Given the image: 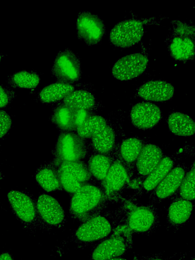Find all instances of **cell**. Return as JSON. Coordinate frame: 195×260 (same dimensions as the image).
I'll return each instance as SVG.
<instances>
[{
  "label": "cell",
  "instance_id": "6da1fadb",
  "mask_svg": "<svg viewBox=\"0 0 195 260\" xmlns=\"http://www.w3.org/2000/svg\"><path fill=\"white\" fill-rule=\"evenodd\" d=\"M105 205V196L102 189L88 183L73 194L70 212L72 218L82 222L102 214Z\"/></svg>",
  "mask_w": 195,
  "mask_h": 260
},
{
  "label": "cell",
  "instance_id": "7a4b0ae2",
  "mask_svg": "<svg viewBox=\"0 0 195 260\" xmlns=\"http://www.w3.org/2000/svg\"><path fill=\"white\" fill-rule=\"evenodd\" d=\"M120 226L118 213L101 214L81 222L74 234L73 240L77 244L83 246L100 242Z\"/></svg>",
  "mask_w": 195,
  "mask_h": 260
},
{
  "label": "cell",
  "instance_id": "3957f363",
  "mask_svg": "<svg viewBox=\"0 0 195 260\" xmlns=\"http://www.w3.org/2000/svg\"><path fill=\"white\" fill-rule=\"evenodd\" d=\"M118 213L120 226H125L132 233L149 236L160 226L157 212L151 207L139 206L127 207Z\"/></svg>",
  "mask_w": 195,
  "mask_h": 260
},
{
  "label": "cell",
  "instance_id": "277c9868",
  "mask_svg": "<svg viewBox=\"0 0 195 260\" xmlns=\"http://www.w3.org/2000/svg\"><path fill=\"white\" fill-rule=\"evenodd\" d=\"M133 247L132 233L125 226H120L111 236L99 242L91 254V260H107L120 257Z\"/></svg>",
  "mask_w": 195,
  "mask_h": 260
},
{
  "label": "cell",
  "instance_id": "5b68a950",
  "mask_svg": "<svg viewBox=\"0 0 195 260\" xmlns=\"http://www.w3.org/2000/svg\"><path fill=\"white\" fill-rule=\"evenodd\" d=\"M85 140L74 132L61 133L53 150L52 161L57 166L62 162L80 161L87 154Z\"/></svg>",
  "mask_w": 195,
  "mask_h": 260
},
{
  "label": "cell",
  "instance_id": "8992f818",
  "mask_svg": "<svg viewBox=\"0 0 195 260\" xmlns=\"http://www.w3.org/2000/svg\"><path fill=\"white\" fill-rule=\"evenodd\" d=\"M11 208L20 222L28 227L43 226L37 211L36 202L28 192L13 190L8 194Z\"/></svg>",
  "mask_w": 195,
  "mask_h": 260
},
{
  "label": "cell",
  "instance_id": "52a82bcc",
  "mask_svg": "<svg viewBox=\"0 0 195 260\" xmlns=\"http://www.w3.org/2000/svg\"><path fill=\"white\" fill-rule=\"evenodd\" d=\"M58 174L61 189L73 194L91 177L87 165L81 160L61 163L58 166Z\"/></svg>",
  "mask_w": 195,
  "mask_h": 260
},
{
  "label": "cell",
  "instance_id": "ba28073f",
  "mask_svg": "<svg viewBox=\"0 0 195 260\" xmlns=\"http://www.w3.org/2000/svg\"><path fill=\"white\" fill-rule=\"evenodd\" d=\"M52 73L58 82L72 84L79 81L82 73L79 58L69 49L59 51L55 57Z\"/></svg>",
  "mask_w": 195,
  "mask_h": 260
},
{
  "label": "cell",
  "instance_id": "9c48e42d",
  "mask_svg": "<svg viewBox=\"0 0 195 260\" xmlns=\"http://www.w3.org/2000/svg\"><path fill=\"white\" fill-rule=\"evenodd\" d=\"M144 34L142 21L128 19L117 23L111 30L109 40L117 47L127 48L138 43Z\"/></svg>",
  "mask_w": 195,
  "mask_h": 260
},
{
  "label": "cell",
  "instance_id": "30bf717a",
  "mask_svg": "<svg viewBox=\"0 0 195 260\" xmlns=\"http://www.w3.org/2000/svg\"><path fill=\"white\" fill-rule=\"evenodd\" d=\"M91 115L89 111L71 108L61 102L54 108L51 119L62 133L73 132Z\"/></svg>",
  "mask_w": 195,
  "mask_h": 260
},
{
  "label": "cell",
  "instance_id": "8fae6325",
  "mask_svg": "<svg viewBox=\"0 0 195 260\" xmlns=\"http://www.w3.org/2000/svg\"><path fill=\"white\" fill-rule=\"evenodd\" d=\"M76 24L78 37L89 46L99 43L105 34L103 20L88 11H82L79 13Z\"/></svg>",
  "mask_w": 195,
  "mask_h": 260
},
{
  "label": "cell",
  "instance_id": "7c38bea8",
  "mask_svg": "<svg viewBox=\"0 0 195 260\" xmlns=\"http://www.w3.org/2000/svg\"><path fill=\"white\" fill-rule=\"evenodd\" d=\"M148 64V57L144 54L135 53L126 55L115 62L112 69V74L117 80H129L141 75Z\"/></svg>",
  "mask_w": 195,
  "mask_h": 260
},
{
  "label": "cell",
  "instance_id": "4fadbf2b",
  "mask_svg": "<svg viewBox=\"0 0 195 260\" xmlns=\"http://www.w3.org/2000/svg\"><path fill=\"white\" fill-rule=\"evenodd\" d=\"M36 205L39 218L45 227H58L64 224V212L55 198L42 194L38 197Z\"/></svg>",
  "mask_w": 195,
  "mask_h": 260
},
{
  "label": "cell",
  "instance_id": "5bb4252c",
  "mask_svg": "<svg viewBox=\"0 0 195 260\" xmlns=\"http://www.w3.org/2000/svg\"><path fill=\"white\" fill-rule=\"evenodd\" d=\"M130 117L135 127L145 130L153 127L159 122L161 112L156 105L150 102H142L133 106Z\"/></svg>",
  "mask_w": 195,
  "mask_h": 260
},
{
  "label": "cell",
  "instance_id": "9a60e30c",
  "mask_svg": "<svg viewBox=\"0 0 195 260\" xmlns=\"http://www.w3.org/2000/svg\"><path fill=\"white\" fill-rule=\"evenodd\" d=\"M138 95L149 101L164 102L174 96V88L170 83L161 80L148 81L138 89Z\"/></svg>",
  "mask_w": 195,
  "mask_h": 260
},
{
  "label": "cell",
  "instance_id": "2e32d148",
  "mask_svg": "<svg viewBox=\"0 0 195 260\" xmlns=\"http://www.w3.org/2000/svg\"><path fill=\"white\" fill-rule=\"evenodd\" d=\"M191 202L183 199L175 201L169 207L166 219V229L176 232L185 224L192 212Z\"/></svg>",
  "mask_w": 195,
  "mask_h": 260
},
{
  "label": "cell",
  "instance_id": "e0dca14e",
  "mask_svg": "<svg viewBox=\"0 0 195 260\" xmlns=\"http://www.w3.org/2000/svg\"><path fill=\"white\" fill-rule=\"evenodd\" d=\"M162 158V152L158 146L149 144L143 146L136 160L138 172L142 176H148Z\"/></svg>",
  "mask_w": 195,
  "mask_h": 260
},
{
  "label": "cell",
  "instance_id": "ac0fdd59",
  "mask_svg": "<svg viewBox=\"0 0 195 260\" xmlns=\"http://www.w3.org/2000/svg\"><path fill=\"white\" fill-rule=\"evenodd\" d=\"M185 175L181 167L172 169L155 187V196L158 200L165 199L173 194L180 187Z\"/></svg>",
  "mask_w": 195,
  "mask_h": 260
},
{
  "label": "cell",
  "instance_id": "d6986e66",
  "mask_svg": "<svg viewBox=\"0 0 195 260\" xmlns=\"http://www.w3.org/2000/svg\"><path fill=\"white\" fill-rule=\"evenodd\" d=\"M35 177L39 185L47 192L61 189L58 166L52 161L41 166L37 171Z\"/></svg>",
  "mask_w": 195,
  "mask_h": 260
},
{
  "label": "cell",
  "instance_id": "ffe728a7",
  "mask_svg": "<svg viewBox=\"0 0 195 260\" xmlns=\"http://www.w3.org/2000/svg\"><path fill=\"white\" fill-rule=\"evenodd\" d=\"M168 124L170 131L175 135L190 137L194 134V122L186 114L179 112L172 113L168 118Z\"/></svg>",
  "mask_w": 195,
  "mask_h": 260
},
{
  "label": "cell",
  "instance_id": "44dd1931",
  "mask_svg": "<svg viewBox=\"0 0 195 260\" xmlns=\"http://www.w3.org/2000/svg\"><path fill=\"white\" fill-rule=\"evenodd\" d=\"M169 51L171 56L177 60H191L194 55V39L176 36L171 41Z\"/></svg>",
  "mask_w": 195,
  "mask_h": 260
},
{
  "label": "cell",
  "instance_id": "7402d4cb",
  "mask_svg": "<svg viewBox=\"0 0 195 260\" xmlns=\"http://www.w3.org/2000/svg\"><path fill=\"white\" fill-rule=\"evenodd\" d=\"M75 90L71 84L57 82L45 87L40 92L39 99L44 103H52L63 100L67 95Z\"/></svg>",
  "mask_w": 195,
  "mask_h": 260
},
{
  "label": "cell",
  "instance_id": "603a6c76",
  "mask_svg": "<svg viewBox=\"0 0 195 260\" xmlns=\"http://www.w3.org/2000/svg\"><path fill=\"white\" fill-rule=\"evenodd\" d=\"M66 106L73 109L90 111L96 106L94 95L85 90H75L61 101Z\"/></svg>",
  "mask_w": 195,
  "mask_h": 260
},
{
  "label": "cell",
  "instance_id": "cb8c5ba5",
  "mask_svg": "<svg viewBox=\"0 0 195 260\" xmlns=\"http://www.w3.org/2000/svg\"><path fill=\"white\" fill-rule=\"evenodd\" d=\"M127 180V173L124 167L119 161L111 165L104 180L105 187L108 192L117 191L125 184Z\"/></svg>",
  "mask_w": 195,
  "mask_h": 260
},
{
  "label": "cell",
  "instance_id": "d4e9b609",
  "mask_svg": "<svg viewBox=\"0 0 195 260\" xmlns=\"http://www.w3.org/2000/svg\"><path fill=\"white\" fill-rule=\"evenodd\" d=\"M91 139L93 148L100 154H105L111 151L115 144L114 132L108 123L99 129Z\"/></svg>",
  "mask_w": 195,
  "mask_h": 260
},
{
  "label": "cell",
  "instance_id": "484cf974",
  "mask_svg": "<svg viewBox=\"0 0 195 260\" xmlns=\"http://www.w3.org/2000/svg\"><path fill=\"white\" fill-rule=\"evenodd\" d=\"M173 160L169 157L162 158L159 164L147 176L143 182L144 188L150 191L155 188L166 175L173 169Z\"/></svg>",
  "mask_w": 195,
  "mask_h": 260
},
{
  "label": "cell",
  "instance_id": "4316f807",
  "mask_svg": "<svg viewBox=\"0 0 195 260\" xmlns=\"http://www.w3.org/2000/svg\"><path fill=\"white\" fill-rule=\"evenodd\" d=\"M40 82L39 75L31 71H21L10 75L8 83L13 87L34 88Z\"/></svg>",
  "mask_w": 195,
  "mask_h": 260
},
{
  "label": "cell",
  "instance_id": "83f0119b",
  "mask_svg": "<svg viewBox=\"0 0 195 260\" xmlns=\"http://www.w3.org/2000/svg\"><path fill=\"white\" fill-rule=\"evenodd\" d=\"M111 161L105 154L98 153L90 157L87 167L91 176L104 181L111 166Z\"/></svg>",
  "mask_w": 195,
  "mask_h": 260
},
{
  "label": "cell",
  "instance_id": "f1b7e54d",
  "mask_svg": "<svg viewBox=\"0 0 195 260\" xmlns=\"http://www.w3.org/2000/svg\"><path fill=\"white\" fill-rule=\"evenodd\" d=\"M106 124V119L102 116L91 115L78 128L76 132L84 140L91 139L99 129Z\"/></svg>",
  "mask_w": 195,
  "mask_h": 260
},
{
  "label": "cell",
  "instance_id": "f546056e",
  "mask_svg": "<svg viewBox=\"0 0 195 260\" xmlns=\"http://www.w3.org/2000/svg\"><path fill=\"white\" fill-rule=\"evenodd\" d=\"M142 142L134 138L124 140L120 147V154L123 159L128 163L137 160L142 148Z\"/></svg>",
  "mask_w": 195,
  "mask_h": 260
},
{
  "label": "cell",
  "instance_id": "4dcf8cb0",
  "mask_svg": "<svg viewBox=\"0 0 195 260\" xmlns=\"http://www.w3.org/2000/svg\"><path fill=\"white\" fill-rule=\"evenodd\" d=\"M194 169L185 175L180 186V196L183 200L191 201L194 199Z\"/></svg>",
  "mask_w": 195,
  "mask_h": 260
},
{
  "label": "cell",
  "instance_id": "1f68e13d",
  "mask_svg": "<svg viewBox=\"0 0 195 260\" xmlns=\"http://www.w3.org/2000/svg\"><path fill=\"white\" fill-rule=\"evenodd\" d=\"M174 32L178 37H187L194 39V26L187 24L180 21L175 22Z\"/></svg>",
  "mask_w": 195,
  "mask_h": 260
},
{
  "label": "cell",
  "instance_id": "d6a6232c",
  "mask_svg": "<svg viewBox=\"0 0 195 260\" xmlns=\"http://www.w3.org/2000/svg\"><path fill=\"white\" fill-rule=\"evenodd\" d=\"M15 96V92L11 88L0 85V108L9 104Z\"/></svg>",
  "mask_w": 195,
  "mask_h": 260
},
{
  "label": "cell",
  "instance_id": "836d02e7",
  "mask_svg": "<svg viewBox=\"0 0 195 260\" xmlns=\"http://www.w3.org/2000/svg\"><path fill=\"white\" fill-rule=\"evenodd\" d=\"M12 120L9 115L3 110H0V139L6 135L10 130Z\"/></svg>",
  "mask_w": 195,
  "mask_h": 260
},
{
  "label": "cell",
  "instance_id": "e575fe53",
  "mask_svg": "<svg viewBox=\"0 0 195 260\" xmlns=\"http://www.w3.org/2000/svg\"><path fill=\"white\" fill-rule=\"evenodd\" d=\"M176 255L166 256L163 253L159 252L146 255H135L133 260H180L176 259Z\"/></svg>",
  "mask_w": 195,
  "mask_h": 260
},
{
  "label": "cell",
  "instance_id": "d590c367",
  "mask_svg": "<svg viewBox=\"0 0 195 260\" xmlns=\"http://www.w3.org/2000/svg\"><path fill=\"white\" fill-rule=\"evenodd\" d=\"M0 260H13V258L10 253L6 252L0 255Z\"/></svg>",
  "mask_w": 195,
  "mask_h": 260
},
{
  "label": "cell",
  "instance_id": "8d00e7d4",
  "mask_svg": "<svg viewBox=\"0 0 195 260\" xmlns=\"http://www.w3.org/2000/svg\"><path fill=\"white\" fill-rule=\"evenodd\" d=\"M107 260H127L126 259L123 258L122 257H116V258H113Z\"/></svg>",
  "mask_w": 195,
  "mask_h": 260
},
{
  "label": "cell",
  "instance_id": "74e56055",
  "mask_svg": "<svg viewBox=\"0 0 195 260\" xmlns=\"http://www.w3.org/2000/svg\"><path fill=\"white\" fill-rule=\"evenodd\" d=\"M3 178V175L2 173V172L0 171V180L2 179Z\"/></svg>",
  "mask_w": 195,
  "mask_h": 260
},
{
  "label": "cell",
  "instance_id": "f35d334b",
  "mask_svg": "<svg viewBox=\"0 0 195 260\" xmlns=\"http://www.w3.org/2000/svg\"><path fill=\"white\" fill-rule=\"evenodd\" d=\"M190 260H194V257L193 256Z\"/></svg>",
  "mask_w": 195,
  "mask_h": 260
},
{
  "label": "cell",
  "instance_id": "ab89813d",
  "mask_svg": "<svg viewBox=\"0 0 195 260\" xmlns=\"http://www.w3.org/2000/svg\"><path fill=\"white\" fill-rule=\"evenodd\" d=\"M2 56L1 54H0V61H1V60L2 59Z\"/></svg>",
  "mask_w": 195,
  "mask_h": 260
}]
</instances>
